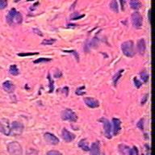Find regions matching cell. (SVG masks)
<instances>
[{
  "instance_id": "6da1fadb",
  "label": "cell",
  "mask_w": 155,
  "mask_h": 155,
  "mask_svg": "<svg viewBox=\"0 0 155 155\" xmlns=\"http://www.w3.org/2000/svg\"><path fill=\"white\" fill-rule=\"evenodd\" d=\"M6 19H7V22L10 25L19 24H21L22 21H23V16H22L21 13L17 12L15 8L10 10Z\"/></svg>"
},
{
  "instance_id": "7a4b0ae2",
  "label": "cell",
  "mask_w": 155,
  "mask_h": 155,
  "mask_svg": "<svg viewBox=\"0 0 155 155\" xmlns=\"http://www.w3.org/2000/svg\"><path fill=\"white\" fill-rule=\"evenodd\" d=\"M121 50L126 57L132 58L134 56V44L132 41H128L124 42L121 45Z\"/></svg>"
},
{
  "instance_id": "3957f363",
  "label": "cell",
  "mask_w": 155,
  "mask_h": 155,
  "mask_svg": "<svg viewBox=\"0 0 155 155\" xmlns=\"http://www.w3.org/2000/svg\"><path fill=\"white\" fill-rule=\"evenodd\" d=\"M7 151L11 155H22L23 154V149L20 144L16 141L9 143L7 145Z\"/></svg>"
},
{
  "instance_id": "277c9868",
  "label": "cell",
  "mask_w": 155,
  "mask_h": 155,
  "mask_svg": "<svg viewBox=\"0 0 155 155\" xmlns=\"http://www.w3.org/2000/svg\"><path fill=\"white\" fill-rule=\"evenodd\" d=\"M63 120H69L71 122H76L78 120V115L71 109H65L61 114Z\"/></svg>"
},
{
  "instance_id": "5b68a950",
  "label": "cell",
  "mask_w": 155,
  "mask_h": 155,
  "mask_svg": "<svg viewBox=\"0 0 155 155\" xmlns=\"http://www.w3.org/2000/svg\"><path fill=\"white\" fill-rule=\"evenodd\" d=\"M23 130H24V125H23V124L20 123V122H18V121H14L12 124V125H11V132H10V134L14 136V137L19 136L22 134Z\"/></svg>"
},
{
  "instance_id": "8992f818",
  "label": "cell",
  "mask_w": 155,
  "mask_h": 155,
  "mask_svg": "<svg viewBox=\"0 0 155 155\" xmlns=\"http://www.w3.org/2000/svg\"><path fill=\"white\" fill-rule=\"evenodd\" d=\"M131 20H132V24H133L134 28H140V27L142 26L143 19L141 15L139 12H133V14H132V16H131Z\"/></svg>"
},
{
  "instance_id": "52a82bcc",
  "label": "cell",
  "mask_w": 155,
  "mask_h": 155,
  "mask_svg": "<svg viewBox=\"0 0 155 155\" xmlns=\"http://www.w3.org/2000/svg\"><path fill=\"white\" fill-rule=\"evenodd\" d=\"M0 131L4 135L9 136L11 132V126H10L9 120L7 119H2L0 120Z\"/></svg>"
},
{
  "instance_id": "ba28073f",
  "label": "cell",
  "mask_w": 155,
  "mask_h": 155,
  "mask_svg": "<svg viewBox=\"0 0 155 155\" xmlns=\"http://www.w3.org/2000/svg\"><path fill=\"white\" fill-rule=\"evenodd\" d=\"M103 124H104V133L105 136L107 139H111V123L109 122L108 120H107L105 118L100 119Z\"/></svg>"
},
{
  "instance_id": "9c48e42d",
  "label": "cell",
  "mask_w": 155,
  "mask_h": 155,
  "mask_svg": "<svg viewBox=\"0 0 155 155\" xmlns=\"http://www.w3.org/2000/svg\"><path fill=\"white\" fill-rule=\"evenodd\" d=\"M44 138H45V140L48 144L49 145H58V143H59V139H58L55 135H53L52 133H45V135H44Z\"/></svg>"
},
{
  "instance_id": "30bf717a",
  "label": "cell",
  "mask_w": 155,
  "mask_h": 155,
  "mask_svg": "<svg viewBox=\"0 0 155 155\" xmlns=\"http://www.w3.org/2000/svg\"><path fill=\"white\" fill-rule=\"evenodd\" d=\"M84 102L86 105L91 108H96L99 106V102L94 98H90V97L85 98Z\"/></svg>"
},
{
  "instance_id": "8fae6325",
  "label": "cell",
  "mask_w": 155,
  "mask_h": 155,
  "mask_svg": "<svg viewBox=\"0 0 155 155\" xmlns=\"http://www.w3.org/2000/svg\"><path fill=\"white\" fill-rule=\"evenodd\" d=\"M112 124H113V134L114 136H117L121 131V121L117 118L112 119Z\"/></svg>"
},
{
  "instance_id": "7c38bea8",
  "label": "cell",
  "mask_w": 155,
  "mask_h": 155,
  "mask_svg": "<svg viewBox=\"0 0 155 155\" xmlns=\"http://www.w3.org/2000/svg\"><path fill=\"white\" fill-rule=\"evenodd\" d=\"M61 135H62L63 140H65L66 142H70V141H72V140H74L75 138L74 134H73L72 133L69 132L66 128H63Z\"/></svg>"
},
{
  "instance_id": "4fadbf2b",
  "label": "cell",
  "mask_w": 155,
  "mask_h": 155,
  "mask_svg": "<svg viewBox=\"0 0 155 155\" xmlns=\"http://www.w3.org/2000/svg\"><path fill=\"white\" fill-rule=\"evenodd\" d=\"M90 153L91 155H100V144L99 141H95L92 143L91 146L90 148Z\"/></svg>"
},
{
  "instance_id": "5bb4252c",
  "label": "cell",
  "mask_w": 155,
  "mask_h": 155,
  "mask_svg": "<svg viewBox=\"0 0 155 155\" xmlns=\"http://www.w3.org/2000/svg\"><path fill=\"white\" fill-rule=\"evenodd\" d=\"M2 88L7 93H13L15 89V84L13 83V82L10 81V80H7V81H5L2 83Z\"/></svg>"
},
{
  "instance_id": "9a60e30c",
  "label": "cell",
  "mask_w": 155,
  "mask_h": 155,
  "mask_svg": "<svg viewBox=\"0 0 155 155\" xmlns=\"http://www.w3.org/2000/svg\"><path fill=\"white\" fill-rule=\"evenodd\" d=\"M145 48H146V45H145V41L143 38L140 39L137 41V50L140 54L143 55L145 52Z\"/></svg>"
},
{
  "instance_id": "2e32d148",
  "label": "cell",
  "mask_w": 155,
  "mask_h": 155,
  "mask_svg": "<svg viewBox=\"0 0 155 155\" xmlns=\"http://www.w3.org/2000/svg\"><path fill=\"white\" fill-rule=\"evenodd\" d=\"M78 146L82 150H85V151H89L90 150L89 144H88V141H87V139H82L80 140L79 143H78Z\"/></svg>"
},
{
  "instance_id": "e0dca14e",
  "label": "cell",
  "mask_w": 155,
  "mask_h": 155,
  "mask_svg": "<svg viewBox=\"0 0 155 155\" xmlns=\"http://www.w3.org/2000/svg\"><path fill=\"white\" fill-rule=\"evenodd\" d=\"M9 73L13 76H17L19 74V70L16 65H12L9 68Z\"/></svg>"
},
{
  "instance_id": "ac0fdd59",
  "label": "cell",
  "mask_w": 155,
  "mask_h": 155,
  "mask_svg": "<svg viewBox=\"0 0 155 155\" xmlns=\"http://www.w3.org/2000/svg\"><path fill=\"white\" fill-rule=\"evenodd\" d=\"M129 4H130L131 8H133V9L134 10L140 9V7H141V2L137 1V0H133V1H130Z\"/></svg>"
},
{
  "instance_id": "d6986e66",
  "label": "cell",
  "mask_w": 155,
  "mask_h": 155,
  "mask_svg": "<svg viewBox=\"0 0 155 155\" xmlns=\"http://www.w3.org/2000/svg\"><path fill=\"white\" fill-rule=\"evenodd\" d=\"M124 70H120L118 72L116 73V74H115V76H114L113 78H112L114 86H116V84H117V82H118V80L120 79V78L121 77V75H122V74L124 73Z\"/></svg>"
},
{
  "instance_id": "ffe728a7",
  "label": "cell",
  "mask_w": 155,
  "mask_h": 155,
  "mask_svg": "<svg viewBox=\"0 0 155 155\" xmlns=\"http://www.w3.org/2000/svg\"><path fill=\"white\" fill-rule=\"evenodd\" d=\"M109 7L111 8L114 12H116V13H118L119 12V7H118V2H116V1H111L110 2V4H109Z\"/></svg>"
},
{
  "instance_id": "44dd1931",
  "label": "cell",
  "mask_w": 155,
  "mask_h": 155,
  "mask_svg": "<svg viewBox=\"0 0 155 155\" xmlns=\"http://www.w3.org/2000/svg\"><path fill=\"white\" fill-rule=\"evenodd\" d=\"M140 78H141V80L143 81V82L146 83V82L149 81V74H148L147 71L142 70V71L140 73Z\"/></svg>"
},
{
  "instance_id": "7402d4cb",
  "label": "cell",
  "mask_w": 155,
  "mask_h": 155,
  "mask_svg": "<svg viewBox=\"0 0 155 155\" xmlns=\"http://www.w3.org/2000/svg\"><path fill=\"white\" fill-rule=\"evenodd\" d=\"M84 16L85 15H79V13L74 12V13H72V14H71V15H70V19H71V20H76V19H79Z\"/></svg>"
},
{
  "instance_id": "603a6c76",
  "label": "cell",
  "mask_w": 155,
  "mask_h": 155,
  "mask_svg": "<svg viewBox=\"0 0 155 155\" xmlns=\"http://www.w3.org/2000/svg\"><path fill=\"white\" fill-rule=\"evenodd\" d=\"M56 40L55 39H45L42 41V45H53V43H55Z\"/></svg>"
},
{
  "instance_id": "cb8c5ba5",
  "label": "cell",
  "mask_w": 155,
  "mask_h": 155,
  "mask_svg": "<svg viewBox=\"0 0 155 155\" xmlns=\"http://www.w3.org/2000/svg\"><path fill=\"white\" fill-rule=\"evenodd\" d=\"M48 79L49 81V93H52L54 90V85H53V80L51 78L50 74H48Z\"/></svg>"
},
{
  "instance_id": "d4e9b609",
  "label": "cell",
  "mask_w": 155,
  "mask_h": 155,
  "mask_svg": "<svg viewBox=\"0 0 155 155\" xmlns=\"http://www.w3.org/2000/svg\"><path fill=\"white\" fill-rule=\"evenodd\" d=\"M52 60L51 58H41L36 59L34 61V63H41V62H47V61H50Z\"/></svg>"
},
{
  "instance_id": "484cf974",
  "label": "cell",
  "mask_w": 155,
  "mask_h": 155,
  "mask_svg": "<svg viewBox=\"0 0 155 155\" xmlns=\"http://www.w3.org/2000/svg\"><path fill=\"white\" fill-rule=\"evenodd\" d=\"M84 90H85V87H81L76 90L75 93H76V94H78V95H83V94L86 93V91H85Z\"/></svg>"
},
{
  "instance_id": "4316f807",
  "label": "cell",
  "mask_w": 155,
  "mask_h": 155,
  "mask_svg": "<svg viewBox=\"0 0 155 155\" xmlns=\"http://www.w3.org/2000/svg\"><path fill=\"white\" fill-rule=\"evenodd\" d=\"M39 53H18L17 55L19 57H28V56L38 55Z\"/></svg>"
},
{
  "instance_id": "83f0119b",
  "label": "cell",
  "mask_w": 155,
  "mask_h": 155,
  "mask_svg": "<svg viewBox=\"0 0 155 155\" xmlns=\"http://www.w3.org/2000/svg\"><path fill=\"white\" fill-rule=\"evenodd\" d=\"M133 82H134V85H135V87H137V88H140V87H141V85H142L141 82L138 80L137 78H133Z\"/></svg>"
},
{
  "instance_id": "f1b7e54d",
  "label": "cell",
  "mask_w": 155,
  "mask_h": 155,
  "mask_svg": "<svg viewBox=\"0 0 155 155\" xmlns=\"http://www.w3.org/2000/svg\"><path fill=\"white\" fill-rule=\"evenodd\" d=\"M7 6V1L6 0H0V10L5 9Z\"/></svg>"
},
{
  "instance_id": "f546056e",
  "label": "cell",
  "mask_w": 155,
  "mask_h": 155,
  "mask_svg": "<svg viewBox=\"0 0 155 155\" xmlns=\"http://www.w3.org/2000/svg\"><path fill=\"white\" fill-rule=\"evenodd\" d=\"M64 52H65V53H73L74 55L75 58H76V60L78 61H79V56H78V52H76L75 50H70V51H64Z\"/></svg>"
},
{
  "instance_id": "4dcf8cb0",
  "label": "cell",
  "mask_w": 155,
  "mask_h": 155,
  "mask_svg": "<svg viewBox=\"0 0 155 155\" xmlns=\"http://www.w3.org/2000/svg\"><path fill=\"white\" fill-rule=\"evenodd\" d=\"M130 155H139L138 154V150L137 148L133 146L130 150Z\"/></svg>"
},
{
  "instance_id": "1f68e13d",
  "label": "cell",
  "mask_w": 155,
  "mask_h": 155,
  "mask_svg": "<svg viewBox=\"0 0 155 155\" xmlns=\"http://www.w3.org/2000/svg\"><path fill=\"white\" fill-rule=\"evenodd\" d=\"M47 155H62V153H61L60 152H58L57 150H51V151L48 152Z\"/></svg>"
},
{
  "instance_id": "d6a6232c",
  "label": "cell",
  "mask_w": 155,
  "mask_h": 155,
  "mask_svg": "<svg viewBox=\"0 0 155 155\" xmlns=\"http://www.w3.org/2000/svg\"><path fill=\"white\" fill-rule=\"evenodd\" d=\"M137 127L138 128H140L141 130L144 129V120H143V119H141V120H139V122L137 123Z\"/></svg>"
},
{
  "instance_id": "836d02e7",
  "label": "cell",
  "mask_w": 155,
  "mask_h": 155,
  "mask_svg": "<svg viewBox=\"0 0 155 155\" xmlns=\"http://www.w3.org/2000/svg\"><path fill=\"white\" fill-rule=\"evenodd\" d=\"M148 96H149V94H145V96L143 97V99H141V105H144L145 104V102L147 101L148 99Z\"/></svg>"
},
{
  "instance_id": "e575fe53",
  "label": "cell",
  "mask_w": 155,
  "mask_h": 155,
  "mask_svg": "<svg viewBox=\"0 0 155 155\" xmlns=\"http://www.w3.org/2000/svg\"><path fill=\"white\" fill-rule=\"evenodd\" d=\"M33 31H35V33L38 34V35H40V36H43V34L41 33V31H40V30H38V29L34 28L33 29Z\"/></svg>"
},
{
  "instance_id": "d590c367",
  "label": "cell",
  "mask_w": 155,
  "mask_h": 155,
  "mask_svg": "<svg viewBox=\"0 0 155 155\" xmlns=\"http://www.w3.org/2000/svg\"><path fill=\"white\" fill-rule=\"evenodd\" d=\"M150 12H151V10H150V11H149V12H148V13H149V20H150H150H151V18H150Z\"/></svg>"
}]
</instances>
